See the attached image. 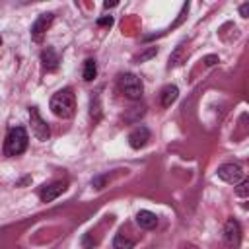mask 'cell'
<instances>
[{
  "instance_id": "cell-1",
  "label": "cell",
  "mask_w": 249,
  "mask_h": 249,
  "mask_svg": "<svg viewBox=\"0 0 249 249\" xmlns=\"http://www.w3.org/2000/svg\"><path fill=\"white\" fill-rule=\"evenodd\" d=\"M51 111L60 117V119H70L74 117L76 113V95L70 88H64V89H58L53 97H51Z\"/></svg>"
},
{
  "instance_id": "cell-2",
  "label": "cell",
  "mask_w": 249,
  "mask_h": 249,
  "mask_svg": "<svg viewBox=\"0 0 249 249\" xmlns=\"http://www.w3.org/2000/svg\"><path fill=\"white\" fill-rule=\"evenodd\" d=\"M27 144H29V136L25 132L23 126H12L6 134V142H4V154L14 158V156H19L27 150Z\"/></svg>"
},
{
  "instance_id": "cell-3",
  "label": "cell",
  "mask_w": 249,
  "mask_h": 249,
  "mask_svg": "<svg viewBox=\"0 0 249 249\" xmlns=\"http://www.w3.org/2000/svg\"><path fill=\"white\" fill-rule=\"evenodd\" d=\"M119 88L124 93V97H128V99H140L142 93H144L142 80L136 74H130V72L119 76Z\"/></svg>"
},
{
  "instance_id": "cell-4",
  "label": "cell",
  "mask_w": 249,
  "mask_h": 249,
  "mask_svg": "<svg viewBox=\"0 0 249 249\" xmlns=\"http://www.w3.org/2000/svg\"><path fill=\"white\" fill-rule=\"evenodd\" d=\"M29 123H31V134H33L37 140H41V142L49 140V136H51L49 124H47V123L43 121V117L39 115L37 107H29Z\"/></svg>"
},
{
  "instance_id": "cell-5",
  "label": "cell",
  "mask_w": 249,
  "mask_h": 249,
  "mask_svg": "<svg viewBox=\"0 0 249 249\" xmlns=\"http://www.w3.org/2000/svg\"><path fill=\"white\" fill-rule=\"evenodd\" d=\"M53 19H54V14H51V12L41 14V16L33 21V25H31V39L37 41V43H41V41H43V35L47 33V29H49L51 23H53Z\"/></svg>"
},
{
  "instance_id": "cell-6",
  "label": "cell",
  "mask_w": 249,
  "mask_h": 249,
  "mask_svg": "<svg viewBox=\"0 0 249 249\" xmlns=\"http://www.w3.org/2000/svg\"><path fill=\"white\" fill-rule=\"evenodd\" d=\"M216 173H218V177H220L222 181L231 183V185H237V183L243 179V169H241V165H237V163H224V165L218 167Z\"/></svg>"
},
{
  "instance_id": "cell-7",
  "label": "cell",
  "mask_w": 249,
  "mask_h": 249,
  "mask_svg": "<svg viewBox=\"0 0 249 249\" xmlns=\"http://www.w3.org/2000/svg\"><path fill=\"white\" fill-rule=\"evenodd\" d=\"M224 241L230 247H239V243H241V226H239L237 220L230 218L226 222V226H224Z\"/></svg>"
},
{
  "instance_id": "cell-8",
  "label": "cell",
  "mask_w": 249,
  "mask_h": 249,
  "mask_svg": "<svg viewBox=\"0 0 249 249\" xmlns=\"http://www.w3.org/2000/svg\"><path fill=\"white\" fill-rule=\"evenodd\" d=\"M148 140H150V130H148L144 124H138V126H134V128L128 132V144H130L134 150L144 148V146L148 144Z\"/></svg>"
},
{
  "instance_id": "cell-9",
  "label": "cell",
  "mask_w": 249,
  "mask_h": 249,
  "mask_svg": "<svg viewBox=\"0 0 249 249\" xmlns=\"http://www.w3.org/2000/svg\"><path fill=\"white\" fill-rule=\"evenodd\" d=\"M64 191H66V183L56 181V183H51V185L41 187V191H39V198H41L43 202H51V200H54L56 196H60Z\"/></svg>"
},
{
  "instance_id": "cell-10",
  "label": "cell",
  "mask_w": 249,
  "mask_h": 249,
  "mask_svg": "<svg viewBox=\"0 0 249 249\" xmlns=\"http://www.w3.org/2000/svg\"><path fill=\"white\" fill-rule=\"evenodd\" d=\"M58 62H60V58H58V54H56V51L53 47L43 49V53H41V64H43V68L47 72L56 70L58 68Z\"/></svg>"
},
{
  "instance_id": "cell-11",
  "label": "cell",
  "mask_w": 249,
  "mask_h": 249,
  "mask_svg": "<svg viewBox=\"0 0 249 249\" xmlns=\"http://www.w3.org/2000/svg\"><path fill=\"white\" fill-rule=\"evenodd\" d=\"M177 97H179V89L173 84L163 86L161 91H160V103H161V107H171L177 101Z\"/></svg>"
},
{
  "instance_id": "cell-12",
  "label": "cell",
  "mask_w": 249,
  "mask_h": 249,
  "mask_svg": "<svg viewBox=\"0 0 249 249\" xmlns=\"http://www.w3.org/2000/svg\"><path fill=\"white\" fill-rule=\"evenodd\" d=\"M136 224L142 228V230H154L158 226V216L150 210H140L136 214Z\"/></svg>"
},
{
  "instance_id": "cell-13",
  "label": "cell",
  "mask_w": 249,
  "mask_h": 249,
  "mask_svg": "<svg viewBox=\"0 0 249 249\" xmlns=\"http://www.w3.org/2000/svg\"><path fill=\"white\" fill-rule=\"evenodd\" d=\"M84 80L86 82H91L95 76H97V64H95V60L93 58H88L86 62H84Z\"/></svg>"
},
{
  "instance_id": "cell-14",
  "label": "cell",
  "mask_w": 249,
  "mask_h": 249,
  "mask_svg": "<svg viewBox=\"0 0 249 249\" xmlns=\"http://www.w3.org/2000/svg\"><path fill=\"white\" fill-rule=\"evenodd\" d=\"M113 249H134V241L124 237L123 233H117L113 239Z\"/></svg>"
},
{
  "instance_id": "cell-15",
  "label": "cell",
  "mask_w": 249,
  "mask_h": 249,
  "mask_svg": "<svg viewBox=\"0 0 249 249\" xmlns=\"http://www.w3.org/2000/svg\"><path fill=\"white\" fill-rule=\"evenodd\" d=\"M235 195L241 196V198H245V196L249 195V181H247V179H241V181L237 183V187H235Z\"/></svg>"
},
{
  "instance_id": "cell-16",
  "label": "cell",
  "mask_w": 249,
  "mask_h": 249,
  "mask_svg": "<svg viewBox=\"0 0 249 249\" xmlns=\"http://www.w3.org/2000/svg\"><path fill=\"white\" fill-rule=\"evenodd\" d=\"M158 54V47H150L148 51H144L140 56H136V62H146V60H150V58H154Z\"/></svg>"
},
{
  "instance_id": "cell-17",
  "label": "cell",
  "mask_w": 249,
  "mask_h": 249,
  "mask_svg": "<svg viewBox=\"0 0 249 249\" xmlns=\"http://www.w3.org/2000/svg\"><path fill=\"white\" fill-rule=\"evenodd\" d=\"M97 95H91V101H89V115L97 121L99 119V103H97Z\"/></svg>"
},
{
  "instance_id": "cell-18",
  "label": "cell",
  "mask_w": 249,
  "mask_h": 249,
  "mask_svg": "<svg viewBox=\"0 0 249 249\" xmlns=\"http://www.w3.org/2000/svg\"><path fill=\"white\" fill-rule=\"evenodd\" d=\"M181 51H183V45H179V47L175 49V53L169 56V68L175 66V64H179V54H181Z\"/></svg>"
},
{
  "instance_id": "cell-19",
  "label": "cell",
  "mask_w": 249,
  "mask_h": 249,
  "mask_svg": "<svg viewBox=\"0 0 249 249\" xmlns=\"http://www.w3.org/2000/svg\"><path fill=\"white\" fill-rule=\"evenodd\" d=\"M218 62V54H208V56H204V64L206 66H214Z\"/></svg>"
},
{
  "instance_id": "cell-20",
  "label": "cell",
  "mask_w": 249,
  "mask_h": 249,
  "mask_svg": "<svg viewBox=\"0 0 249 249\" xmlns=\"http://www.w3.org/2000/svg\"><path fill=\"white\" fill-rule=\"evenodd\" d=\"M97 25H113V18H111V16L99 18V19H97Z\"/></svg>"
},
{
  "instance_id": "cell-21",
  "label": "cell",
  "mask_w": 249,
  "mask_h": 249,
  "mask_svg": "<svg viewBox=\"0 0 249 249\" xmlns=\"http://www.w3.org/2000/svg\"><path fill=\"white\" fill-rule=\"evenodd\" d=\"M91 185L97 187V189H103V185H105V177H95V179L91 181Z\"/></svg>"
},
{
  "instance_id": "cell-22",
  "label": "cell",
  "mask_w": 249,
  "mask_h": 249,
  "mask_svg": "<svg viewBox=\"0 0 249 249\" xmlns=\"http://www.w3.org/2000/svg\"><path fill=\"white\" fill-rule=\"evenodd\" d=\"M239 14H241V18H247V16H249V2L241 4V8H239Z\"/></svg>"
},
{
  "instance_id": "cell-23",
  "label": "cell",
  "mask_w": 249,
  "mask_h": 249,
  "mask_svg": "<svg viewBox=\"0 0 249 249\" xmlns=\"http://www.w3.org/2000/svg\"><path fill=\"white\" fill-rule=\"evenodd\" d=\"M82 243H84V247H86V249H89V247H93V245H95V241H91V239H89L88 235H84Z\"/></svg>"
},
{
  "instance_id": "cell-24",
  "label": "cell",
  "mask_w": 249,
  "mask_h": 249,
  "mask_svg": "<svg viewBox=\"0 0 249 249\" xmlns=\"http://www.w3.org/2000/svg\"><path fill=\"white\" fill-rule=\"evenodd\" d=\"M29 181H31V177H23V179H21V181H18L16 185H18V187H21V185H25V183H29Z\"/></svg>"
},
{
  "instance_id": "cell-25",
  "label": "cell",
  "mask_w": 249,
  "mask_h": 249,
  "mask_svg": "<svg viewBox=\"0 0 249 249\" xmlns=\"http://www.w3.org/2000/svg\"><path fill=\"white\" fill-rule=\"evenodd\" d=\"M117 6V2H103V8L107 10V8H115Z\"/></svg>"
},
{
  "instance_id": "cell-26",
  "label": "cell",
  "mask_w": 249,
  "mask_h": 249,
  "mask_svg": "<svg viewBox=\"0 0 249 249\" xmlns=\"http://www.w3.org/2000/svg\"><path fill=\"white\" fill-rule=\"evenodd\" d=\"M0 45H2V37H0Z\"/></svg>"
}]
</instances>
